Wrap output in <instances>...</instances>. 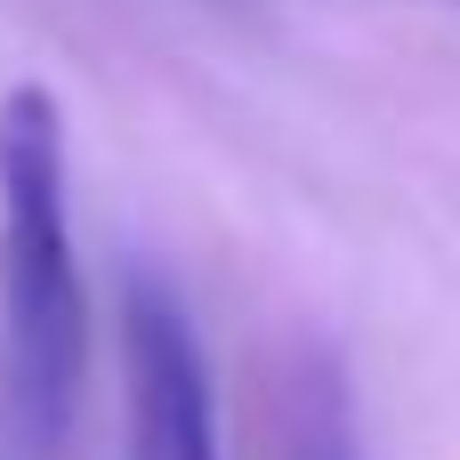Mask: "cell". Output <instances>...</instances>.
<instances>
[{
	"label": "cell",
	"mask_w": 460,
	"mask_h": 460,
	"mask_svg": "<svg viewBox=\"0 0 460 460\" xmlns=\"http://www.w3.org/2000/svg\"><path fill=\"white\" fill-rule=\"evenodd\" d=\"M315 445H323V437H315ZM315 460H340V453H332V445H323V453H315Z\"/></svg>",
	"instance_id": "obj_3"
},
{
	"label": "cell",
	"mask_w": 460,
	"mask_h": 460,
	"mask_svg": "<svg viewBox=\"0 0 460 460\" xmlns=\"http://www.w3.org/2000/svg\"><path fill=\"white\" fill-rule=\"evenodd\" d=\"M121 429L129 460H226L202 332L154 267L121 283Z\"/></svg>",
	"instance_id": "obj_2"
},
{
	"label": "cell",
	"mask_w": 460,
	"mask_h": 460,
	"mask_svg": "<svg viewBox=\"0 0 460 460\" xmlns=\"http://www.w3.org/2000/svg\"><path fill=\"white\" fill-rule=\"evenodd\" d=\"M65 105L40 81L0 97V372L32 453H57L89 372V291L73 259Z\"/></svg>",
	"instance_id": "obj_1"
}]
</instances>
